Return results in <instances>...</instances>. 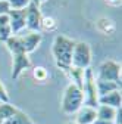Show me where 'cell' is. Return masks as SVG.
<instances>
[{
	"instance_id": "cell-12",
	"label": "cell",
	"mask_w": 122,
	"mask_h": 124,
	"mask_svg": "<svg viewBox=\"0 0 122 124\" xmlns=\"http://www.w3.org/2000/svg\"><path fill=\"white\" fill-rule=\"evenodd\" d=\"M96 30L102 36H106V37L113 36L115 31H116V24L108 16H102V18H99L96 21Z\"/></svg>"
},
{
	"instance_id": "cell-26",
	"label": "cell",
	"mask_w": 122,
	"mask_h": 124,
	"mask_svg": "<svg viewBox=\"0 0 122 124\" xmlns=\"http://www.w3.org/2000/svg\"><path fill=\"white\" fill-rule=\"evenodd\" d=\"M2 2H7V0H2Z\"/></svg>"
},
{
	"instance_id": "cell-5",
	"label": "cell",
	"mask_w": 122,
	"mask_h": 124,
	"mask_svg": "<svg viewBox=\"0 0 122 124\" xmlns=\"http://www.w3.org/2000/svg\"><path fill=\"white\" fill-rule=\"evenodd\" d=\"M97 80L112 81L121 86V62L113 59H104L94 72Z\"/></svg>"
},
{
	"instance_id": "cell-1",
	"label": "cell",
	"mask_w": 122,
	"mask_h": 124,
	"mask_svg": "<svg viewBox=\"0 0 122 124\" xmlns=\"http://www.w3.org/2000/svg\"><path fill=\"white\" fill-rule=\"evenodd\" d=\"M74 46H75V40L68 37V36L57 34L53 39V43H52V56H53V61H54L56 67L63 74L72 67L71 65V59H72Z\"/></svg>"
},
{
	"instance_id": "cell-3",
	"label": "cell",
	"mask_w": 122,
	"mask_h": 124,
	"mask_svg": "<svg viewBox=\"0 0 122 124\" xmlns=\"http://www.w3.org/2000/svg\"><path fill=\"white\" fill-rule=\"evenodd\" d=\"M84 105V93L80 86L75 83H69L60 99V111L65 115H74Z\"/></svg>"
},
{
	"instance_id": "cell-8",
	"label": "cell",
	"mask_w": 122,
	"mask_h": 124,
	"mask_svg": "<svg viewBox=\"0 0 122 124\" xmlns=\"http://www.w3.org/2000/svg\"><path fill=\"white\" fill-rule=\"evenodd\" d=\"M43 18V13L40 6L29 3L25 9V30L27 31H40V22Z\"/></svg>"
},
{
	"instance_id": "cell-17",
	"label": "cell",
	"mask_w": 122,
	"mask_h": 124,
	"mask_svg": "<svg viewBox=\"0 0 122 124\" xmlns=\"http://www.w3.org/2000/svg\"><path fill=\"white\" fill-rule=\"evenodd\" d=\"M5 124H35L31 118L28 117V114H25L22 109H16V112H15Z\"/></svg>"
},
{
	"instance_id": "cell-7",
	"label": "cell",
	"mask_w": 122,
	"mask_h": 124,
	"mask_svg": "<svg viewBox=\"0 0 122 124\" xmlns=\"http://www.w3.org/2000/svg\"><path fill=\"white\" fill-rule=\"evenodd\" d=\"M16 36H18V40H19L21 46L24 47V50L28 55L35 52L38 49V46L41 44V41H43V34L40 31H27V33H21V34H16Z\"/></svg>"
},
{
	"instance_id": "cell-24",
	"label": "cell",
	"mask_w": 122,
	"mask_h": 124,
	"mask_svg": "<svg viewBox=\"0 0 122 124\" xmlns=\"http://www.w3.org/2000/svg\"><path fill=\"white\" fill-rule=\"evenodd\" d=\"M47 0H31V3H34V5H37V6H41L43 3H46Z\"/></svg>"
},
{
	"instance_id": "cell-15",
	"label": "cell",
	"mask_w": 122,
	"mask_h": 124,
	"mask_svg": "<svg viewBox=\"0 0 122 124\" xmlns=\"http://www.w3.org/2000/svg\"><path fill=\"white\" fill-rule=\"evenodd\" d=\"M9 37H12L9 16H7V13L6 15H0V43H5Z\"/></svg>"
},
{
	"instance_id": "cell-21",
	"label": "cell",
	"mask_w": 122,
	"mask_h": 124,
	"mask_svg": "<svg viewBox=\"0 0 122 124\" xmlns=\"http://www.w3.org/2000/svg\"><path fill=\"white\" fill-rule=\"evenodd\" d=\"M2 102H10V101H9V93H7L6 86L2 83V80H0V103Z\"/></svg>"
},
{
	"instance_id": "cell-4",
	"label": "cell",
	"mask_w": 122,
	"mask_h": 124,
	"mask_svg": "<svg viewBox=\"0 0 122 124\" xmlns=\"http://www.w3.org/2000/svg\"><path fill=\"white\" fill-rule=\"evenodd\" d=\"M91 61H93L91 46L87 41H75L71 65L74 68H77V70L85 71V70L91 68Z\"/></svg>"
},
{
	"instance_id": "cell-19",
	"label": "cell",
	"mask_w": 122,
	"mask_h": 124,
	"mask_svg": "<svg viewBox=\"0 0 122 124\" xmlns=\"http://www.w3.org/2000/svg\"><path fill=\"white\" fill-rule=\"evenodd\" d=\"M33 78L38 83H46L49 80V71L44 67H35L33 70Z\"/></svg>"
},
{
	"instance_id": "cell-18",
	"label": "cell",
	"mask_w": 122,
	"mask_h": 124,
	"mask_svg": "<svg viewBox=\"0 0 122 124\" xmlns=\"http://www.w3.org/2000/svg\"><path fill=\"white\" fill-rule=\"evenodd\" d=\"M57 30V21L53 16H47V15H43L41 22H40V33L44 31V33H53V31Z\"/></svg>"
},
{
	"instance_id": "cell-20",
	"label": "cell",
	"mask_w": 122,
	"mask_h": 124,
	"mask_svg": "<svg viewBox=\"0 0 122 124\" xmlns=\"http://www.w3.org/2000/svg\"><path fill=\"white\" fill-rule=\"evenodd\" d=\"M31 0H7V5H9V9L10 10H25Z\"/></svg>"
},
{
	"instance_id": "cell-14",
	"label": "cell",
	"mask_w": 122,
	"mask_h": 124,
	"mask_svg": "<svg viewBox=\"0 0 122 124\" xmlns=\"http://www.w3.org/2000/svg\"><path fill=\"white\" fill-rule=\"evenodd\" d=\"M18 106L10 102H2L0 103V124H5L15 112H16Z\"/></svg>"
},
{
	"instance_id": "cell-22",
	"label": "cell",
	"mask_w": 122,
	"mask_h": 124,
	"mask_svg": "<svg viewBox=\"0 0 122 124\" xmlns=\"http://www.w3.org/2000/svg\"><path fill=\"white\" fill-rule=\"evenodd\" d=\"M9 10H10V9H9L7 2H2V0H0V15H6Z\"/></svg>"
},
{
	"instance_id": "cell-9",
	"label": "cell",
	"mask_w": 122,
	"mask_h": 124,
	"mask_svg": "<svg viewBox=\"0 0 122 124\" xmlns=\"http://www.w3.org/2000/svg\"><path fill=\"white\" fill-rule=\"evenodd\" d=\"M12 36L21 34L25 31V10H9L7 12Z\"/></svg>"
},
{
	"instance_id": "cell-16",
	"label": "cell",
	"mask_w": 122,
	"mask_h": 124,
	"mask_svg": "<svg viewBox=\"0 0 122 124\" xmlns=\"http://www.w3.org/2000/svg\"><path fill=\"white\" fill-rule=\"evenodd\" d=\"M96 89H97V95H106V93H110L115 90H121V86L112 81H103V80H97L96 78Z\"/></svg>"
},
{
	"instance_id": "cell-25",
	"label": "cell",
	"mask_w": 122,
	"mask_h": 124,
	"mask_svg": "<svg viewBox=\"0 0 122 124\" xmlns=\"http://www.w3.org/2000/svg\"><path fill=\"white\" fill-rule=\"evenodd\" d=\"M65 124H77V123H75L74 120H71V121H68V123H65Z\"/></svg>"
},
{
	"instance_id": "cell-11",
	"label": "cell",
	"mask_w": 122,
	"mask_h": 124,
	"mask_svg": "<svg viewBox=\"0 0 122 124\" xmlns=\"http://www.w3.org/2000/svg\"><path fill=\"white\" fill-rule=\"evenodd\" d=\"M97 105H106V106H112V108H121V105H122L121 90H115V92H110V93H106V95L99 96Z\"/></svg>"
},
{
	"instance_id": "cell-2",
	"label": "cell",
	"mask_w": 122,
	"mask_h": 124,
	"mask_svg": "<svg viewBox=\"0 0 122 124\" xmlns=\"http://www.w3.org/2000/svg\"><path fill=\"white\" fill-rule=\"evenodd\" d=\"M6 49L9 50L10 56H12V74L10 77L13 80H18L22 75V72H25L27 70H29L31 67V59L29 55L24 50V47L21 46L18 36H12L5 41Z\"/></svg>"
},
{
	"instance_id": "cell-23",
	"label": "cell",
	"mask_w": 122,
	"mask_h": 124,
	"mask_svg": "<svg viewBox=\"0 0 122 124\" xmlns=\"http://www.w3.org/2000/svg\"><path fill=\"white\" fill-rule=\"evenodd\" d=\"M104 3L109 5V6H113V8H119L121 3H122V0H104Z\"/></svg>"
},
{
	"instance_id": "cell-13",
	"label": "cell",
	"mask_w": 122,
	"mask_h": 124,
	"mask_svg": "<svg viewBox=\"0 0 122 124\" xmlns=\"http://www.w3.org/2000/svg\"><path fill=\"white\" fill-rule=\"evenodd\" d=\"M116 109H118V108L106 106V105H97V108H96V112H97V120L109 121V123H113V124H115Z\"/></svg>"
},
{
	"instance_id": "cell-10",
	"label": "cell",
	"mask_w": 122,
	"mask_h": 124,
	"mask_svg": "<svg viewBox=\"0 0 122 124\" xmlns=\"http://www.w3.org/2000/svg\"><path fill=\"white\" fill-rule=\"evenodd\" d=\"M74 115H75L74 121L77 124H94V121L97 118L96 108L90 106V105H82Z\"/></svg>"
},
{
	"instance_id": "cell-6",
	"label": "cell",
	"mask_w": 122,
	"mask_h": 124,
	"mask_svg": "<svg viewBox=\"0 0 122 124\" xmlns=\"http://www.w3.org/2000/svg\"><path fill=\"white\" fill-rule=\"evenodd\" d=\"M82 93H84V105H90L97 108V89H96V75L94 71L88 68L84 71V81H82Z\"/></svg>"
}]
</instances>
